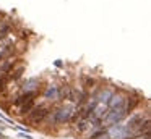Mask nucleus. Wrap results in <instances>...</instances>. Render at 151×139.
<instances>
[{
    "label": "nucleus",
    "instance_id": "obj_8",
    "mask_svg": "<svg viewBox=\"0 0 151 139\" xmlns=\"http://www.w3.org/2000/svg\"><path fill=\"white\" fill-rule=\"evenodd\" d=\"M8 31H10V24H8V23H4V24H2V29H0V39L7 37Z\"/></svg>",
    "mask_w": 151,
    "mask_h": 139
},
{
    "label": "nucleus",
    "instance_id": "obj_6",
    "mask_svg": "<svg viewBox=\"0 0 151 139\" xmlns=\"http://www.w3.org/2000/svg\"><path fill=\"white\" fill-rule=\"evenodd\" d=\"M111 107L114 110H117V108H124V99L122 97H112V100H111Z\"/></svg>",
    "mask_w": 151,
    "mask_h": 139
},
{
    "label": "nucleus",
    "instance_id": "obj_12",
    "mask_svg": "<svg viewBox=\"0 0 151 139\" xmlns=\"http://www.w3.org/2000/svg\"><path fill=\"white\" fill-rule=\"evenodd\" d=\"M4 84H5V78H0V89L4 87Z\"/></svg>",
    "mask_w": 151,
    "mask_h": 139
},
{
    "label": "nucleus",
    "instance_id": "obj_3",
    "mask_svg": "<svg viewBox=\"0 0 151 139\" xmlns=\"http://www.w3.org/2000/svg\"><path fill=\"white\" fill-rule=\"evenodd\" d=\"M124 116H125V108H117V110H112V112L106 116V121L107 123H115V121H120Z\"/></svg>",
    "mask_w": 151,
    "mask_h": 139
},
{
    "label": "nucleus",
    "instance_id": "obj_5",
    "mask_svg": "<svg viewBox=\"0 0 151 139\" xmlns=\"http://www.w3.org/2000/svg\"><path fill=\"white\" fill-rule=\"evenodd\" d=\"M33 97H34V92H26L24 96L18 97V99H17V102H15V103H17V105H21V103H23V105H24L26 102H29V100H33Z\"/></svg>",
    "mask_w": 151,
    "mask_h": 139
},
{
    "label": "nucleus",
    "instance_id": "obj_7",
    "mask_svg": "<svg viewBox=\"0 0 151 139\" xmlns=\"http://www.w3.org/2000/svg\"><path fill=\"white\" fill-rule=\"evenodd\" d=\"M46 99H59V89L55 86H50L46 92Z\"/></svg>",
    "mask_w": 151,
    "mask_h": 139
},
{
    "label": "nucleus",
    "instance_id": "obj_1",
    "mask_svg": "<svg viewBox=\"0 0 151 139\" xmlns=\"http://www.w3.org/2000/svg\"><path fill=\"white\" fill-rule=\"evenodd\" d=\"M72 115H73L72 107H63V108H59L57 112H54L52 121L54 123H65L68 120H72Z\"/></svg>",
    "mask_w": 151,
    "mask_h": 139
},
{
    "label": "nucleus",
    "instance_id": "obj_10",
    "mask_svg": "<svg viewBox=\"0 0 151 139\" xmlns=\"http://www.w3.org/2000/svg\"><path fill=\"white\" fill-rule=\"evenodd\" d=\"M76 128H78V131H85V129L88 128V121H86V120H81V121L78 123V126H76Z\"/></svg>",
    "mask_w": 151,
    "mask_h": 139
},
{
    "label": "nucleus",
    "instance_id": "obj_11",
    "mask_svg": "<svg viewBox=\"0 0 151 139\" xmlns=\"http://www.w3.org/2000/svg\"><path fill=\"white\" fill-rule=\"evenodd\" d=\"M85 84H86V86H93V79H89V78H85Z\"/></svg>",
    "mask_w": 151,
    "mask_h": 139
},
{
    "label": "nucleus",
    "instance_id": "obj_9",
    "mask_svg": "<svg viewBox=\"0 0 151 139\" xmlns=\"http://www.w3.org/2000/svg\"><path fill=\"white\" fill-rule=\"evenodd\" d=\"M33 108V100H29V102H26L23 107H21V110H20V113H26V112H29V110Z\"/></svg>",
    "mask_w": 151,
    "mask_h": 139
},
{
    "label": "nucleus",
    "instance_id": "obj_2",
    "mask_svg": "<svg viewBox=\"0 0 151 139\" xmlns=\"http://www.w3.org/2000/svg\"><path fill=\"white\" fill-rule=\"evenodd\" d=\"M47 113L49 112H47L46 107H36V108H33V112L29 113V120L33 123H39L47 116Z\"/></svg>",
    "mask_w": 151,
    "mask_h": 139
},
{
    "label": "nucleus",
    "instance_id": "obj_4",
    "mask_svg": "<svg viewBox=\"0 0 151 139\" xmlns=\"http://www.w3.org/2000/svg\"><path fill=\"white\" fill-rule=\"evenodd\" d=\"M141 123H143V115L137 113V115H133L130 120H128V125L125 126V128H127V129H133V128H138Z\"/></svg>",
    "mask_w": 151,
    "mask_h": 139
}]
</instances>
